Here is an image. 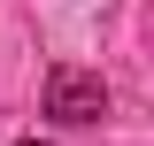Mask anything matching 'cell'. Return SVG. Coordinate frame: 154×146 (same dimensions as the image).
Listing matches in <instances>:
<instances>
[{"label":"cell","instance_id":"cell-1","mask_svg":"<svg viewBox=\"0 0 154 146\" xmlns=\"http://www.w3.org/2000/svg\"><path fill=\"white\" fill-rule=\"evenodd\" d=\"M46 115H54V123H100V115H108L100 69H77V62L46 69Z\"/></svg>","mask_w":154,"mask_h":146},{"label":"cell","instance_id":"cell-2","mask_svg":"<svg viewBox=\"0 0 154 146\" xmlns=\"http://www.w3.org/2000/svg\"><path fill=\"white\" fill-rule=\"evenodd\" d=\"M16 146H54V138H16Z\"/></svg>","mask_w":154,"mask_h":146}]
</instances>
